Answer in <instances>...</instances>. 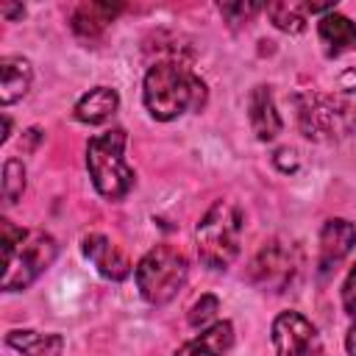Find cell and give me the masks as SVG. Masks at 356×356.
I'll return each instance as SVG.
<instances>
[{
    "mask_svg": "<svg viewBox=\"0 0 356 356\" xmlns=\"http://www.w3.org/2000/svg\"><path fill=\"white\" fill-rule=\"evenodd\" d=\"M145 106L156 120H175L206 106V83L184 61H159L145 75Z\"/></svg>",
    "mask_w": 356,
    "mask_h": 356,
    "instance_id": "6da1fadb",
    "label": "cell"
},
{
    "mask_svg": "<svg viewBox=\"0 0 356 356\" xmlns=\"http://www.w3.org/2000/svg\"><path fill=\"white\" fill-rule=\"evenodd\" d=\"M58 245L50 234L39 228H17L11 220H3V259H6V273H3V289L6 292H19L31 286L56 259Z\"/></svg>",
    "mask_w": 356,
    "mask_h": 356,
    "instance_id": "7a4b0ae2",
    "label": "cell"
},
{
    "mask_svg": "<svg viewBox=\"0 0 356 356\" xmlns=\"http://www.w3.org/2000/svg\"><path fill=\"white\" fill-rule=\"evenodd\" d=\"M242 245V209L234 200H214L195 228V248L206 267L225 270Z\"/></svg>",
    "mask_w": 356,
    "mask_h": 356,
    "instance_id": "3957f363",
    "label": "cell"
},
{
    "mask_svg": "<svg viewBox=\"0 0 356 356\" xmlns=\"http://www.w3.org/2000/svg\"><path fill=\"white\" fill-rule=\"evenodd\" d=\"M122 150H125V131L122 128H111L106 134H97L86 145L89 178H92L95 189L108 200L125 197L134 189V181H136V175L128 167Z\"/></svg>",
    "mask_w": 356,
    "mask_h": 356,
    "instance_id": "277c9868",
    "label": "cell"
},
{
    "mask_svg": "<svg viewBox=\"0 0 356 356\" xmlns=\"http://www.w3.org/2000/svg\"><path fill=\"white\" fill-rule=\"evenodd\" d=\"M186 273H189V264L178 248L156 245L139 259L134 275H136L139 295L147 303L161 306L178 295V289L186 284Z\"/></svg>",
    "mask_w": 356,
    "mask_h": 356,
    "instance_id": "5b68a950",
    "label": "cell"
},
{
    "mask_svg": "<svg viewBox=\"0 0 356 356\" xmlns=\"http://www.w3.org/2000/svg\"><path fill=\"white\" fill-rule=\"evenodd\" d=\"M356 111L339 97L306 95L298 100V122L309 139H337L353 131Z\"/></svg>",
    "mask_w": 356,
    "mask_h": 356,
    "instance_id": "8992f818",
    "label": "cell"
},
{
    "mask_svg": "<svg viewBox=\"0 0 356 356\" xmlns=\"http://www.w3.org/2000/svg\"><path fill=\"white\" fill-rule=\"evenodd\" d=\"M300 270L298 248L286 239H270L250 261V281L267 292H281Z\"/></svg>",
    "mask_w": 356,
    "mask_h": 356,
    "instance_id": "52a82bcc",
    "label": "cell"
},
{
    "mask_svg": "<svg viewBox=\"0 0 356 356\" xmlns=\"http://www.w3.org/2000/svg\"><path fill=\"white\" fill-rule=\"evenodd\" d=\"M273 345L278 356H323L317 328L298 312H281L273 320Z\"/></svg>",
    "mask_w": 356,
    "mask_h": 356,
    "instance_id": "ba28073f",
    "label": "cell"
},
{
    "mask_svg": "<svg viewBox=\"0 0 356 356\" xmlns=\"http://www.w3.org/2000/svg\"><path fill=\"white\" fill-rule=\"evenodd\" d=\"M83 256H86V259L97 267V273H100L103 278H108V281H122V278H128V273H131L128 256H125L117 245H111V239L103 236V234H89V236H83Z\"/></svg>",
    "mask_w": 356,
    "mask_h": 356,
    "instance_id": "9c48e42d",
    "label": "cell"
},
{
    "mask_svg": "<svg viewBox=\"0 0 356 356\" xmlns=\"http://www.w3.org/2000/svg\"><path fill=\"white\" fill-rule=\"evenodd\" d=\"M248 120L259 142H270L281 134V117L275 111V100L270 86H253L248 95Z\"/></svg>",
    "mask_w": 356,
    "mask_h": 356,
    "instance_id": "30bf717a",
    "label": "cell"
},
{
    "mask_svg": "<svg viewBox=\"0 0 356 356\" xmlns=\"http://www.w3.org/2000/svg\"><path fill=\"white\" fill-rule=\"evenodd\" d=\"M356 245V228L353 222L342 220V217H334L323 225L320 231V267L328 270L334 267L337 261H342Z\"/></svg>",
    "mask_w": 356,
    "mask_h": 356,
    "instance_id": "8fae6325",
    "label": "cell"
},
{
    "mask_svg": "<svg viewBox=\"0 0 356 356\" xmlns=\"http://www.w3.org/2000/svg\"><path fill=\"white\" fill-rule=\"evenodd\" d=\"M234 345V325L228 320H217L203 328L195 339L184 342L172 356H225Z\"/></svg>",
    "mask_w": 356,
    "mask_h": 356,
    "instance_id": "7c38bea8",
    "label": "cell"
},
{
    "mask_svg": "<svg viewBox=\"0 0 356 356\" xmlns=\"http://www.w3.org/2000/svg\"><path fill=\"white\" fill-rule=\"evenodd\" d=\"M317 33H320V42L328 56H342V53L356 50V22H350L348 17H342L337 11H328L320 17Z\"/></svg>",
    "mask_w": 356,
    "mask_h": 356,
    "instance_id": "4fadbf2b",
    "label": "cell"
},
{
    "mask_svg": "<svg viewBox=\"0 0 356 356\" xmlns=\"http://www.w3.org/2000/svg\"><path fill=\"white\" fill-rule=\"evenodd\" d=\"M31 81H33V70L28 58L22 56L0 58V103L3 106H11L14 100L25 97V92L31 89Z\"/></svg>",
    "mask_w": 356,
    "mask_h": 356,
    "instance_id": "5bb4252c",
    "label": "cell"
},
{
    "mask_svg": "<svg viewBox=\"0 0 356 356\" xmlns=\"http://www.w3.org/2000/svg\"><path fill=\"white\" fill-rule=\"evenodd\" d=\"M122 11V6H111V3H81L72 17H70V25L72 31L81 36V39H97L106 25Z\"/></svg>",
    "mask_w": 356,
    "mask_h": 356,
    "instance_id": "9a60e30c",
    "label": "cell"
},
{
    "mask_svg": "<svg viewBox=\"0 0 356 356\" xmlns=\"http://www.w3.org/2000/svg\"><path fill=\"white\" fill-rule=\"evenodd\" d=\"M120 106V95L111 86H95L89 89L78 103H75V120L86 125H100L106 122Z\"/></svg>",
    "mask_w": 356,
    "mask_h": 356,
    "instance_id": "2e32d148",
    "label": "cell"
},
{
    "mask_svg": "<svg viewBox=\"0 0 356 356\" xmlns=\"http://www.w3.org/2000/svg\"><path fill=\"white\" fill-rule=\"evenodd\" d=\"M8 345L22 356H61L64 337L61 334H36V331H11Z\"/></svg>",
    "mask_w": 356,
    "mask_h": 356,
    "instance_id": "e0dca14e",
    "label": "cell"
},
{
    "mask_svg": "<svg viewBox=\"0 0 356 356\" xmlns=\"http://www.w3.org/2000/svg\"><path fill=\"white\" fill-rule=\"evenodd\" d=\"M264 11L278 31L300 33L306 28V14L314 11V3H267Z\"/></svg>",
    "mask_w": 356,
    "mask_h": 356,
    "instance_id": "ac0fdd59",
    "label": "cell"
},
{
    "mask_svg": "<svg viewBox=\"0 0 356 356\" xmlns=\"http://www.w3.org/2000/svg\"><path fill=\"white\" fill-rule=\"evenodd\" d=\"M25 192V167L19 159H8L3 164V200L17 203Z\"/></svg>",
    "mask_w": 356,
    "mask_h": 356,
    "instance_id": "d6986e66",
    "label": "cell"
},
{
    "mask_svg": "<svg viewBox=\"0 0 356 356\" xmlns=\"http://www.w3.org/2000/svg\"><path fill=\"white\" fill-rule=\"evenodd\" d=\"M217 312H220V300L214 295H200V300H195V306L189 309L186 320L192 328H209V323H217L214 320Z\"/></svg>",
    "mask_w": 356,
    "mask_h": 356,
    "instance_id": "ffe728a7",
    "label": "cell"
},
{
    "mask_svg": "<svg viewBox=\"0 0 356 356\" xmlns=\"http://www.w3.org/2000/svg\"><path fill=\"white\" fill-rule=\"evenodd\" d=\"M259 8H261L259 3H220V14H222L234 28L242 25V22H248Z\"/></svg>",
    "mask_w": 356,
    "mask_h": 356,
    "instance_id": "44dd1931",
    "label": "cell"
},
{
    "mask_svg": "<svg viewBox=\"0 0 356 356\" xmlns=\"http://www.w3.org/2000/svg\"><path fill=\"white\" fill-rule=\"evenodd\" d=\"M342 309L356 317V264L350 267V273L342 284Z\"/></svg>",
    "mask_w": 356,
    "mask_h": 356,
    "instance_id": "7402d4cb",
    "label": "cell"
},
{
    "mask_svg": "<svg viewBox=\"0 0 356 356\" xmlns=\"http://www.w3.org/2000/svg\"><path fill=\"white\" fill-rule=\"evenodd\" d=\"M273 161L281 167V172H289V170H295V167H298L295 150H289V147H281V150L275 153V159H273Z\"/></svg>",
    "mask_w": 356,
    "mask_h": 356,
    "instance_id": "603a6c76",
    "label": "cell"
},
{
    "mask_svg": "<svg viewBox=\"0 0 356 356\" xmlns=\"http://www.w3.org/2000/svg\"><path fill=\"white\" fill-rule=\"evenodd\" d=\"M345 348H348V356H356V320H353V325L348 328V337H345Z\"/></svg>",
    "mask_w": 356,
    "mask_h": 356,
    "instance_id": "cb8c5ba5",
    "label": "cell"
},
{
    "mask_svg": "<svg viewBox=\"0 0 356 356\" xmlns=\"http://www.w3.org/2000/svg\"><path fill=\"white\" fill-rule=\"evenodd\" d=\"M0 14H6V17H22L25 8H22V6H8V3H3V6H0Z\"/></svg>",
    "mask_w": 356,
    "mask_h": 356,
    "instance_id": "d4e9b609",
    "label": "cell"
}]
</instances>
